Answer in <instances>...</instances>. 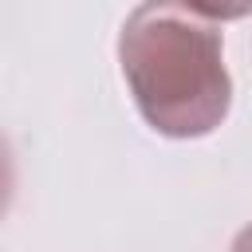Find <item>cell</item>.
I'll use <instances>...</instances> for the list:
<instances>
[{
  "label": "cell",
  "mask_w": 252,
  "mask_h": 252,
  "mask_svg": "<svg viewBox=\"0 0 252 252\" xmlns=\"http://www.w3.org/2000/svg\"><path fill=\"white\" fill-rule=\"evenodd\" d=\"M220 16L201 4H142L130 12L118 39L122 75L158 134L197 138L224 118L232 87Z\"/></svg>",
  "instance_id": "6da1fadb"
},
{
  "label": "cell",
  "mask_w": 252,
  "mask_h": 252,
  "mask_svg": "<svg viewBox=\"0 0 252 252\" xmlns=\"http://www.w3.org/2000/svg\"><path fill=\"white\" fill-rule=\"evenodd\" d=\"M232 252H252V224H248V228L232 240Z\"/></svg>",
  "instance_id": "7a4b0ae2"
}]
</instances>
